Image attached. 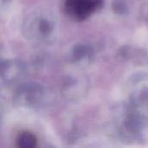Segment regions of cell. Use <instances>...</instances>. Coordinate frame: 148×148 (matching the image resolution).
<instances>
[{"label": "cell", "mask_w": 148, "mask_h": 148, "mask_svg": "<svg viewBox=\"0 0 148 148\" xmlns=\"http://www.w3.org/2000/svg\"><path fill=\"white\" fill-rule=\"evenodd\" d=\"M88 84L84 78L70 76L62 85V94L69 100H78L87 93Z\"/></svg>", "instance_id": "obj_6"}, {"label": "cell", "mask_w": 148, "mask_h": 148, "mask_svg": "<svg viewBox=\"0 0 148 148\" xmlns=\"http://www.w3.org/2000/svg\"><path fill=\"white\" fill-rule=\"evenodd\" d=\"M26 75L25 64L17 59L0 58V82L5 85L21 82Z\"/></svg>", "instance_id": "obj_4"}, {"label": "cell", "mask_w": 148, "mask_h": 148, "mask_svg": "<svg viewBox=\"0 0 148 148\" xmlns=\"http://www.w3.org/2000/svg\"><path fill=\"white\" fill-rule=\"evenodd\" d=\"M69 61L76 66H87L95 59V49L88 43H77L69 52Z\"/></svg>", "instance_id": "obj_5"}, {"label": "cell", "mask_w": 148, "mask_h": 148, "mask_svg": "<svg viewBox=\"0 0 148 148\" xmlns=\"http://www.w3.org/2000/svg\"><path fill=\"white\" fill-rule=\"evenodd\" d=\"M56 22L48 11L39 10L29 14L23 22V33L34 42H47L55 35Z\"/></svg>", "instance_id": "obj_1"}, {"label": "cell", "mask_w": 148, "mask_h": 148, "mask_svg": "<svg viewBox=\"0 0 148 148\" xmlns=\"http://www.w3.org/2000/svg\"><path fill=\"white\" fill-rule=\"evenodd\" d=\"M0 121H1V106H0Z\"/></svg>", "instance_id": "obj_12"}, {"label": "cell", "mask_w": 148, "mask_h": 148, "mask_svg": "<svg viewBox=\"0 0 148 148\" xmlns=\"http://www.w3.org/2000/svg\"><path fill=\"white\" fill-rule=\"evenodd\" d=\"M112 10L119 16H126L130 11V3L127 0H114Z\"/></svg>", "instance_id": "obj_9"}, {"label": "cell", "mask_w": 148, "mask_h": 148, "mask_svg": "<svg viewBox=\"0 0 148 148\" xmlns=\"http://www.w3.org/2000/svg\"><path fill=\"white\" fill-rule=\"evenodd\" d=\"M103 0H64L65 14L73 21L84 22L102 9Z\"/></svg>", "instance_id": "obj_3"}, {"label": "cell", "mask_w": 148, "mask_h": 148, "mask_svg": "<svg viewBox=\"0 0 148 148\" xmlns=\"http://www.w3.org/2000/svg\"><path fill=\"white\" fill-rule=\"evenodd\" d=\"M14 102L22 108H37L46 100V91L42 85L36 82H20L16 88Z\"/></svg>", "instance_id": "obj_2"}, {"label": "cell", "mask_w": 148, "mask_h": 148, "mask_svg": "<svg viewBox=\"0 0 148 148\" xmlns=\"http://www.w3.org/2000/svg\"><path fill=\"white\" fill-rule=\"evenodd\" d=\"M140 13H141V16L143 17V19L148 23V3L144 4V6L140 10Z\"/></svg>", "instance_id": "obj_11"}, {"label": "cell", "mask_w": 148, "mask_h": 148, "mask_svg": "<svg viewBox=\"0 0 148 148\" xmlns=\"http://www.w3.org/2000/svg\"><path fill=\"white\" fill-rule=\"evenodd\" d=\"M37 145L38 140L36 136L29 131L20 133L16 139V147L18 148H35Z\"/></svg>", "instance_id": "obj_8"}, {"label": "cell", "mask_w": 148, "mask_h": 148, "mask_svg": "<svg viewBox=\"0 0 148 148\" xmlns=\"http://www.w3.org/2000/svg\"><path fill=\"white\" fill-rule=\"evenodd\" d=\"M121 57L124 60L133 62H141L142 63L147 61V54L143 50H137L131 46H124L119 51Z\"/></svg>", "instance_id": "obj_7"}, {"label": "cell", "mask_w": 148, "mask_h": 148, "mask_svg": "<svg viewBox=\"0 0 148 148\" xmlns=\"http://www.w3.org/2000/svg\"><path fill=\"white\" fill-rule=\"evenodd\" d=\"M11 0H0V17L3 16L10 4Z\"/></svg>", "instance_id": "obj_10"}]
</instances>
